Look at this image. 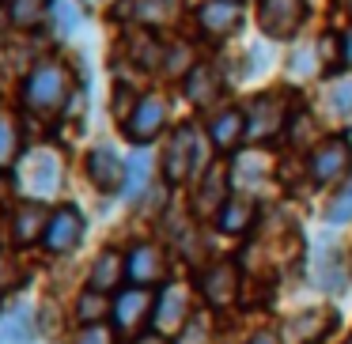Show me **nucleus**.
<instances>
[{"label": "nucleus", "instance_id": "f257e3e1", "mask_svg": "<svg viewBox=\"0 0 352 344\" xmlns=\"http://www.w3.org/2000/svg\"><path fill=\"white\" fill-rule=\"evenodd\" d=\"M76 99V80H72L69 65L65 61H34L27 69L23 84H19V102L27 114L34 117H57L69 110V102Z\"/></svg>", "mask_w": 352, "mask_h": 344}, {"label": "nucleus", "instance_id": "f03ea898", "mask_svg": "<svg viewBox=\"0 0 352 344\" xmlns=\"http://www.w3.org/2000/svg\"><path fill=\"white\" fill-rule=\"evenodd\" d=\"M16 182L31 200H50L65 185V163L54 148H31L16 163Z\"/></svg>", "mask_w": 352, "mask_h": 344}, {"label": "nucleus", "instance_id": "7ed1b4c3", "mask_svg": "<svg viewBox=\"0 0 352 344\" xmlns=\"http://www.w3.org/2000/svg\"><path fill=\"white\" fill-rule=\"evenodd\" d=\"M307 280L318 291H326V295L344 291V284L352 280L349 253H344V246L337 242L333 235H322L318 242L311 246V253H307Z\"/></svg>", "mask_w": 352, "mask_h": 344}, {"label": "nucleus", "instance_id": "20e7f679", "mask_svg": "<svg viewBox=\"0 0 352 344\" xmlns=\"http://www.w3.org/2000/svg\"><path fill=\"white\" fill-rule=\"evenodd\" d=\"M243 114H246V140L250 144H269L296 117V114H288V91H276V87L273 91H258L243 106Z\"/></svg>", "mask_w": 352, "mask_h": 344}, {"label": "nucleus", "instance_id": "39448f33", "mask_svg": "<svg viewBox=\"0 0 352 344\" xmlns=\"http://www.w3.org/2000/svg\"><path fill=\"white\" fill-rule=\"evenodd\" d=\"M190 318H193V291L178 280H167L155 291V306H152L148 329L167 336V341H178V336L190 329Z\"/></svg>", "mask_w": 352, "mask_h": 344}, {"label": "nucleus", "instance_id": "423d86ee", "mask_svg": "<svg viewBox=\"0 0 352 344\" xmlns=\"http://www.w3.org/2000/svg\"><path fill=\"white\" fill-rule=\"evenodd\" d=\"M197 295L212 310H228L243 295V261L235 257H216L197 273Z\"/></svg>", "mask_w": 352, "mask_h": 344}, {"label": "nucleus", "instance_id": "0eeeda50", "mask_svg": "<svg viewBox=\"0 0 352 344\" xmlns=\"http://www.w3.org/2000/svg\"><path fill=\"white\" fill-rule=\"evenodd\" d=\"M197 163H201V137L197 129H193L190 122L186 125H175V133H170L167 148H163V182L167 185H186L197 178Z\"/></svg>", "mask_w": 352, "mask_h": 344}, {"label": "nucleus", "instance_id": "6e6552de", "mask_svg": "<svg viewBox=\"0 0 352 344\" xmlns=\"http://www.w3.org/2000/svg\"><path fill=\"white\" fill-rule=\"evenodd\" d=\"M352 174V140L349 137H326L307 155V182L311 185H333Z\"/></svg>", "mask_w": 352, "mask_h": 344}, {"label": "nucleus", "instance_id": "1a4fd4ad", "mask_svg": "<svg viewBox=\"0 0 352 344\" xmlns=\"http://www.w3.org/2000/svg\"><path fill=\"white\" fill-rule=\"evenodd\" d=\"M337 321H341V314H337L333 303L307 306V310H296L280 321V341L284 344H322L337 329Z\"/></svg>", "mask_w": 352, "mask_h": 344}, {"label": "nucleus", "instance_id": "9d476101", "mask_svg": "<svg viewBox=\"0 0 352 344\" xmlns=\"http://www.w3.org/2000/svg\"><path fill=\"white\" fill-rule=\"evenodd\" d=\"M311 4L307 0H258V31L273 42H292L303 31Z\"/></svg>", "mask_w": 352, "mask_h": 344}, {"label": "nucleus", "instance_id": "9b49d317", "mask_svg": "<svg viewBox=\"0 0 352 344\" xmlns=\"http://www.w3.org/2000/svg\"><path fill=\"white\" fill-rule=\"evenodd\" d=\"M84 235H87L84 212H80L76 205H57L54 216H50V223H46V235H42L38 246L50 253V257H69V253L80 250Z\"/></svg>", "mask_w": 352, "mask_h": 344}, {"label": "nucleus", "instance_id": "f8f14e48", "mask_svg": "<svg viewBox=\"0 0 352 344\" xmlns=\"http://www.w3.org/2000/svg\"><path fill=\"white\" fill-rule=\"evenodd\" d=\"M167 99H163L160 91H148L137 99V106H133V114L122 122V133L129 144L137 148H148L152 140H160V133L167 129Z\"/></svg>", "mask_w": 352, "mask_h": 344}, {"label": "nucleus", "instance_id": "ddd939ff", "mask_svg": "<svg viewBox=\"0 0 352 344\" xmlns=\"http://www.w3.org/2000/svg\"><path fill=\"white\" fill-rule=\"evenodd\" d=\"M235 182H231V163H208L205 174H197L193 185V216L197 220H216L220 208L231 200Z\"/></svg>", "mask_w": 352, "mask_h": 344}, {"label": "nucleus", "instance_id": "4468645a", "mask_svg": "<svg viewBox=\"0 0 352 344\" xmlns=\"http://www.w3.org/2000/svg\"><path fill=\"white\" fill-rule=\"evenodd\" d=\"M125 273H129V284L137 288H155V284H167L170 273V253L163 242H137L129 253H125Z\"/></svg>", "mask_w": 352, "mask_h": 344}, {"label": "nucleus", "instance_id": "2eb2a0df", "mask_svg": "<svg viewBox=\"0 0 352 344\" xmlns=\"http://www.w3.org/2000/svg\"><path fill=\"white\" fill-rule=\"evenodd\" d=\"M152 306H155V291L152 288H137V284L122 288L114 295V314H110L114 333L140 336V333H144V325L152 321Z\"/></svg>", "mask_w": 352, "mask_h": 344}, {"label": "nucleus", "instance_id": "dca6fc26", "mask_svg": "<svg viewBox=\"0 0 352 344\" xmlns=\"http://www.w3.org/2000/svg\"><path fill=\"white\" fill-rule=\"evenodd\" d=\"M125 167H129V159L110 144H95L91 152L84 155L87 182H91L99 193H107V197H114V193L125 190Z\"/></svg>", "mask_w": 352, "mask_h": 344}, {"label": "nucleus", "instance_id": "f3484780", "mask_svg": "<svg viewBox=\"0 0 352 344\" xmlns=\"http://www.w3.org/2000/svg\"><path fill=\"white\" fill-rule=\"evenodd\" d=\"M205 133H208V144H212L220 155H235V148L246 140V114H243V106L212 110Z\"/></svg>", "mask_w": 352, "mask_h": 344}, {"label": "nucleus", "instance_id": "a211bd4d", "mask_svg": "<svg viewBox=\"0 0 352 344\" xmlns=\"http://www.w3.org/2000/svg\"><path fill=\"white\" fill-rule=\"evenodd\" d=\"M50 216H54V208H50L46 200H31V197L19 200L16 212H12V238H16V246H34V242H42Z\"/></svg>", "mask_w": 352, "mask_h": 344}, {"label": "nucleus", "instance_id": "6ab92c4d", "mask_svg": "<svg viewBox=\"0 0 352 344\" xmlns=\"http://www.w3.org/2000/svg\"><path fill=\"white\" fill-rule=\"evenodd\" d=\"M243 23V8L239 0H205L197 8V27L205 38H228Z\"/></svg>", "mask_w": 352, "mask_h": 344}, {"label": "nucleus", "instance_id": "aec40b11", "mask_svg": "<svg viewBox=\"0 0 352 344\" xmlns=\"http://www.w3.org/2000/svg\"><path fill=\"white\" fill-rule=\"evenodd\" d=\"M216 231L228 238H243L250 235L254 227H258V200L254 197H243V193H231V200L220 208V216H216Z\"/></svg>", "mask_w": 352, "mask_h": 344}, {"label": "nucleus", "instance_id": "412c9836", "mask_svg": "<svg viewBox=\"0 0 352 344\" xmlns=\"http://www.w3.org/2000/svg\"><path fill=\"white\" fill-rule=\"evenodd\" d=\"M125 280H129V273H125V253L114 250V246L102 250L99 257L91 261V268H87V288L107 291V295H118Z\"/></svg>", "mask_w": 352, "mask_h": 344}, {"label": "nucleus", "instance_id": "4be33fe9", "mask_svg": "<svg viewBox=\"0 0 352 344\" xmlns=\"http://www.w3.org/2000/svg\"><path fill=\"white\" fill-rule=\"evenodd\" d=\"M182 91L197 110H208L223 95V80H220V72H216L212 65H193L190 76L182 80Z\"/></svg>", "mask_w": 352, "mask_h": 344}, {"label": "nucleus", "instance_id": "5701e85b", "mask_svg": "<svg viewBox=\"0 0 352 344\" xmlns=\"http://www.w3.org/2000/svg\"><path fill=\"white\" fill-rule=\"evenodd\" d=\"M155 185V159L148 155V148H137V152L129 155V167H125V190L122 197L129 200V205H140L144 200V193Z\"/></svg>", "mask_w": 352, "mask_h": 344}, {"label": "nucleus", "instance_id": "b1692460", "mask_svg": "<svg viewBox=\"0 0 352 344\" xmlns=\"http://www.w3.org/2000/svg\"><path fill=\"white\" fill-rule=\"evenodd\" d=\"M122 16H129L144 31H155L175 16V0H122Z\"/></svg>", "mask_w": 352, "mask_h": 344}, {"label": "nucleus", "instance_id": "393cba45", "mask_svg": "<svg viewBox=\"0 0 352 344\" xmlns=\"http://www.w3.org/2000/svg\"><path fill=\"white\" fill-rule=\"evenodd\" d=\"M38 336V318L31 306H16L0 321V344H34Z\"/></svg>", "mask_w": 352, "mask_h": 344}, {"label": "nucleus", "instance_id": "a878e982", "mask_svg": "<svg viewBox=\"0 0 352 344\" xmlns=\"http://www.w3.org/2000/svg\"><path fill=\"white\" fill-rule=\"evenodd\" d=\"M110 314H114V295L95 291V288H84L76 295V321L80 325H107Z\"/></svg>", "mask_w": 352, "mask_h": 344}, {"label": "nucleus", "instance_id": "bb28decb", "mask_svg": "<svg viewBox=\"0 0 352 344\" xmlns=\"http://www.w3.org/2000/svg\"><path fill=\"white\" fill-rule=\"evenodd\" d=\"M8 19L16 31H38L50 23V0H8Z\"/></svg>", "mask_w": 352, "mask_h": 344}, {"label": "nucleus", "instance_id": "cd10ccee", "mask_svg": "<svg viewBox=\"0 0 352 344\" xmlns=\"http://www.w3.org/2000/svg\"><path fill=\"white\" fill-rule=\"evenodd\" d=\"M84 23V4L80 0H50V27L57 38H72Z\"/></svg>", "mask_w": 352, "mask_h": 344}, {"label": "nucleus", "instance_id": "c85d7f7f", "mask_svg": "<svg viewBox=\"0 0 352 344\" xmlns=\"http://www.w3.org/2000/svg\"><path fill=\"white\" fill-rule=\"evenodd\" d=\"M19 163V122L16 114L0 110V170H8Z\"/></svg>", "mask_w": 352, "mask_h": 344}, {"label": "nucleus", "instance_id": "c756f323", "mask_svg": "<svg viewBox=\"0 0 352 344\" xmlns=\"http://www.w3.org/2000/svg\"><path fill=\"white\" fill-rule=\"evenodd\" d=\"M326 110L333 117H341V122L352 117V72L349 76H337L333 84L326 87Z\"/></svg>", "mask_w": 352, "mask_h": 344}, {"label": "nucleus", "instance_id": "7c9ffc66", "mask_svg": "<svg viewBox=\"0 0 352 344\" xmlns=\"http://www.w3.org/2000/svg\"><path fill=\"white\" fill-rule=\"evenodd\" d=\"M322 220L329 223V227H344V223H352V174L341 182V190L333 193V200L326 205V216Z\"/></svg>", "mask_w": 352, "mask_h": 344}, {"label": "nucleus", "instance_id": "2f4dec72", "mask_svg": "<svg viewBox=\"0 0 352 344\" xmlns=\"http://www.w3.org/2000/svg\"><path fill=\"white\" fill-rule=\"evenodd\" d=\"M193 65H197V61H193V49L186 46V42H175V46L163 49L160 69H163V76H178V80H186Z\"/></svg>", "mask_w": 352, "mask_h": 344}, {"label": "nucleus", "instance_id": "473e14b6", "mask_svg": "<svg viewBox=\"0 0 352 344\" xmlns=\"http://www.w3.org/2000/svg\"><path fill=\"white\" fill-rule=\"evenodd\" d=\"M23 265H19V257L12 250H0V295L4 291H16L19 284H23Z\"/></svg>", "mask_w": 352, "mask_h": 344}, {"label": "nucleus", "instance_id": "72a5a7b5", "mask_svg": "<svg viewBox=\"0 0 352 344\" xmlns=\"http://www.w3.org/2000/svg\"><path fill=\"white\" fill-rule=\"evenodd\" d=\"M318 61H322L318 49H299V54L292 57V76H314V72H318Z\"/></svg>", "mask_w": 352, "mask_h": 344}, {"label": "nucleus", "instance_id": "f704fd0d", "mask_svg": "<svg viewBox=\"0 0 352 344\" xmlns=\"http://www.w3.org/2000/svg\"><path fill=\"white\" fill-rule=\"evenodd\" d=\"M72 344H114V329L110 325H80Z\"/></svg>", "mask_w": 352, "mask_h": 344}, {"label": "nucleus", "instance_id": "c9c22d12", "mask_svg": "<svg viewBox=\"0 0 352 344\" xmlns=\"http://www.w3.org/2000/svg\"><path fill=\"white\" fill-rule=\"evenodd\" d=\"M246 344H284V341H280V329H258V333L246 336Z\"/></svg>", "mask_w": 352, "mask_h": 344}, {"label": "nucleus", "instance_id": "e433bc0d", "mask_svg": "<svg viewBox=\"0 0 352 344\" xmlns=\"http://www.w3.org/2000/svg\"><path fill=\"white\" fill-rule=\"evenodd\" d=\"M133 344H175V341H167V336H160V333H140V336H133Z\"/></svg>", "mask_w": 352, "mask_h": 344}, {"label": "nucleus", "instance_id": "4c0bfd02", "mask_svg": "<svg viewBox=\"0 0 352 344\" xmlns=\"http://www.w3.org/2000/svg\"><path fill=\"white\" fill-rule=\"evenodd\" d=\"M341 57H344V65H352V31L341 34Z\"/></svg>", "mask_w": 352, "mask_h": 344}, {"label": "nucleus", "instance_id": "58836bf2", "mask_svg": "<svg viewBox=\"0 0 352 344\" xmlns=\"http://www.w3.org/2000/svg\"><path fill=\"white\" fill-rule=\"evenodd\" d=\"M12 19H8V8H0V42H4V34H8Z\"/></svg>", "mask_w": 352, "mask_h": 344}, {"label": "nucleus", "instance_id": "ea45409f", "mask_svg": "<svg viewBox=\"0 0 352 344\" xmlns=\"http://www.w3.org/2000/svg\"><path fill=\"white\" fill-rule=\"evenodd\" d=\"M84 8H107V4H114V0H80Z\"/></svg>", "mask_w": 352, "mask_h": 344}, {"label": "nucleus", "instance_id": "a19ab883", "mask_svg": "<svg viewBox=\"0 0 352 344\" xmlns=\"http://www.w3.org/2000/svg\"><path fill=\"white\" fill-rule=\"evenodd\" d=\"M349 16H352V0H349Z\"/></svg>", "mask_w": 352, "mask_h": 344}, {"label": "nucleus", "instance_id": "79ce46f5", "mask_svg": "<svg viewBox=\"0 0 352 344\" xmlns=\"http://www.w3.org/2000/svg\"><path fill=\"white\" fill-rule=\"evenodd\" d=\"M344 344H352V336H349V341H344Z\"/></svg>", "mask_w": 352, "mask_h": 344}, {"label": "nucleus", "instance_id": "37998d69", "mask_svg": "<svg viewBox=\"0 0 352 344\" xmlns=\"http://www.w3.org/2000/svg\"><path fill=\"white\" fill-rule=\"evenodd\" d=\"M349 265H352V257H349Z\"/></svg>", "mask_w": 352, "mask_h": 344}]
</instances>
